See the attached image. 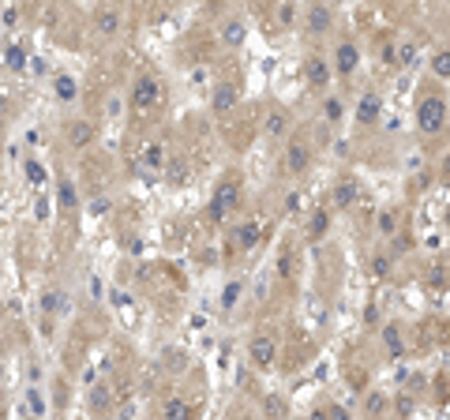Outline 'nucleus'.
Here are the masks:
<instances>
[{
  "label": "nucleus",
  "instance_id": "f257e3e1",
  "mask_svg": "<svg viewBox=\"0 0 450 420\" xmlns=\"http://www.w3.org/2000/svg\"><path fill=\"white\" fill-rule=\"evenodd\" d=\"M443 124H446V98L432 94V98H424L417 105V128L424 131V136H435Z\"/></svg>",
  "mask_w": 450,
  "mask_h": 420
},
{
  "label": "nucleus",
  "instance_id": "f03ea898",
  "mask_svg": "<svg viewBox=\"0 0 450 420\" xmlns=\"http://www.w3.org/2000/svg\"><path fill=\"white\" fill-rule=\"evenodd\" d=\"M304 23H308L312 34H330L334 31V11H330V4H323V0H312L308 11H304Z\"/></svg>",
  "mask_w": 450,
  "mask_h": 420
},
{
  "label": "nucleus",
  "instance_id": "7ed1b4c3",
  "mask_svg": "<svg viewBox=\"0 0 450 420\" xmlns=\"http://www.w3.org/2000/svg\"><path fill=\"white\" fill-rule=\"evenodd\" d=\"M248 353H251V360H256L259 368H274L278 341H274L270 334H256V338H251V346H248Z\"/></svg>",
  "mask_w": 450,
  "mask_h": 420
},
{
  "label": "nucleus",
  "instance_id": "20e7f679",
  "mask_svg": "<svg viewBox=\"0 0 450 420\" xmlns=\"http://www.w3.org/2000/svg\"><path fill=\"white\" fill-rule=\"evenodd\" d=\"M356 68H361V49H356L353 42H338L334 45V72L338 75H353Z\"/></svg>",
  "mask_w": 450,
  "mask_h": 420
},
{
  "label": "nucleus",
  "instance_id": "39448f33",
  "mask_svg": "<svg viewBox=\"0 0 450 420\" xmlns=\"http://www.w3.org/2000/svg\"><path fill=\"white\" fill-rule=\"evenodd\" d=\"M304 72H308V83H312V87H319V90L330 83V75H334V68L326 64V57H308Z\"/></svg>",
  "mask_w": 450,
  "mask_h": 420
},
{
  "label": "nucleus",
  "instance_id": "423d86ee",
  "mask_svg": "<svg viewBox=\"0 0 450 420\" xmlns=\"http://www.w3.org/2000/svg\"><path fill=\"white\" fill-rule=\"evenodd\" d=\"M379 113H383V101H379V94H372V90H368V94L361 98V105H356V124H375L379 121Z\"/></svg>",
  "mask_w": 450,
  "mask_h": 420
},
{
  "label": "nucleus",
  "instance_id": "0eeeda50",
  "mask_svg": "<svg viewBox=\"0 0 450 420\" xmlns=\"http://www.w3.org/2000/svg\"><path fill=\"white\" fill-rule=\"evenodd\" d=\"M356 203H361V184H356V180L349 177V180H341L338 188H334V206H341V210H353Z\"/></svg>",
  "mask_w": 450,
  "mask_h": 420
},
{
  "label": "nucleus",
  "instance_id": "6e6552de",
  "mask_svg": "<svg viewBox=\"0 0 450 420\" xmlns=\"http://www.w3.org/2000/svg\"><path fill=\"white\" fill-rule=\"evenodd\" d=\"M304 169H308V147H304V143H289L285 147V173L300 177Z\"/></svg>",
  "mask_w": 450,
  "mask_h": 420
},
{
  "label": "nucleus",
  "instance_id": "1a4fd4ad",
  "mask_svg": "<svg viewBox=\"0 0 450 420\" xmlns=\"http://www.w3.org/2000/svg\"><path fill=\"white\" fill-rule=\"evenodd\" d=\"M383 346H387V357H390V360H402V357H405V346H402L398 323H387V326H383Z\"/></svg>",
  "mask_w": 450,
  "mask_h": 420
},
{
  "label": "nucleus",
  "instance_id": "9d476101",
  "mask_svg": "<svg viewBox=\"0 0 450 420\" xmlns=\"http://www.w3.org/2000/svg\"><path fill=\"white\" fill-rule=\"evenodd\" d=\"M236 199H241L236 184H229V188H221V192H218V199H214V218H225V214H229V210L236 206Z\"/></svg>",
  "mask_w": 450,
  "mask_h": 420
},
{
  "label": "nucleus",
  "instance_id": "9b49d317",
  "mask_svg": "<svg viewBox=\"0 0 450 420\" xmlns=\"http://www.w3.org/2000/svg\"><path fill=\"white\" fill-rule=\"evenodd\" d=\"M323 121H326V124H341V121H346V101L330 94V98L323 101Z\"/></svg>",
  "mask_w": 450,
  "mask_h": 420
},
{
  "label": "nucleus",
  "instance_id": "f8f14e48",
  "mask_svg": "<svg viewBox=\"0 0 450 420\" xmlns=\"http://www.w3.org/2000/svg\"><path fill=\"white\" fill-rule=\"evenodd\" d=\"M285 128H289V113H285V109H274V113L267 116V136H270V139H282Z\"/></svg>",
  "mask_w": 450,
  "mask_h": 420
},
{
  "label": "nucleus",
  "instance_id": "ddd939ff",
  "mask_svg": "<svg viewBox=\"0 0 450 420\" xmlns=\"http://www.w3.org/2000/svg\"><path fill=\"white\" fill-rule=\"evenodd\" d=\"M241 293H244V282H229V285H225V293H221V308L233 311L236 300H241Z\"/></svg>",
  "mask_w": 450,
  "mask_h": 420
},
{
  "label": "nucleus",
  "instance_id": "4468645a",
  "mask_svg": "<svg viewBox=\"0 0 450 420\" xmlns=\"http://www.w3.org/2000/svg\"><path fill=\"white\" fill-rule=\"evenodd\" d=\"M432 72L439 75V79H450V52H446V49L432 57Z\"/></svg>",
  "mask_w": 450,
  "mask_h": 420
},
{
  "label": "nucleus",
  "instance_id": "2eb2a0df",
  "mask_svg": "<svg viewBox=\"0 0 450 420\" xmlns=\"http://www.w3.org/2000/svg\"><path fill=\"white\" fill-rule=\"evenodd\" d=\"M256 244H259V226L248 221V226H241V248H256Z\"/></svg>",
  "mask_w": 450,
  "mask_h": 420
},
{
  "label": "nucleus",
  "instance_id": "dca6fc26",
  "mask_svg": "<svg viewBox=\"0 0 450 420\" xmlns=\"http://www.w3.org/2000/svg\"><path fill=\"white\" fill-rule=\"evenodd\" d=\"M326 233V214L319 210V214H312V221H308V236L315 241V236H323Z\"/></svg>",
  "mask_w": 450,
  "mask_h": 420
},
{
  "label": "nucleus",
  "instance_id": "f3484780",
  "mask_svg": "<svg viewBox=\"0 0 450 420\" xmlns=\"http://www.w3.org/2000/svg\"><path fill=\"white\" fill-rule=\"evenodd\" d=\"M390 262H394L390 255H375V259H372V274H375V278H387V274H390Z\"/></svg>",
  "mask_w": 450,
  "mask_h": 420
},
{
  "label": "nucleus",
  "instance_id": "a211bd4d",
  "mask_svg": "<svg viewBox=\"0 0 450 420\" xmlns=\"http://www.w3.org/2000/svg\"><path fill=\"white\" fill-rule=\"evenodd\" d=\"M375 226H379V233H383V236H394V214H390V210H383Z\"/></svg>",
  "mask_w": 450,
  "mask_h": 420
},
{
  "label": "nucleus",
  "instance_id": "6ab92c4d",
  "mask_svg": "<svg viewBox=\"0 0 450 420\" xmlns=\"http://www.w3.org/2000/svg\"><path fill=\"white\" fill-rule=\"evenodd\" d=\"M233 101H236V90H218V98H214V109H229Z\"/></svg>",
  "mask_w": 450,
  "mask_h": 420
},
{
  "label": "nucleus",
  "instance_id": "aec40b11",
  "mask_svg": "<svg viewBox=\"0 0 450 420\" xmlns=\"http://www.w3.org/2000/svg\"><path fill=\"white\" fill-rule=\"evenodd\" d=\"M154 101V83H139V105H150Z\"/></svg>",
  "mask_w": 450,
  "mask_h": 420
},
{
  "label": "nucleus",
  "instance_id": "412c9836",
  "mask_svg": "<svg viewBox=\"0 0 450 420\" xmlns=\"http://www.w3.org/2000/svg\"><path fill=\"white\" fill-rule=\"evenodd\" d=\"M398 236V241H394V255H402V252H409V248H413V241H409L405 233H394Z\"/></svg>",
  "mask_w": 450,
  "mask_h": 420
},
{
  "label": "nucleus",
  "instance_id": "4be33fe9",
  "mask_svg": "<svg viewBox=\"0 0 450 420\" xmlns=\"http://www.w3.org/2000/svg\"><path fill=\"white\" fill-rule=\"evenodd\" d=\"M229 42H233V45L244 42V26H241V23H229Z\"/></svg>",
  "mask_w": 450,
  "mask_h": 420
},
{
  "label": "nucleus",
  "instance_id": "5701e85b",
  "mask_svg": "<svg viewBox=\"0 0 450 420\" xmlns=\"http://www.w3.org/2000/svg\"><path fill=\"white\" fill-rule=\"evenodd\" d=\"M278 413H285V402L282 398H267V416H278Z\"/></svg>",
  "mask_w": 450,
  "mask_h": 420
},
{
  "label": "nucleus",
  "instance_id": "b1692460",
  "mask_svg": "<svg viewBox=\"0 0 450 420\" xmlns=\"http://www.w3.org/2000/svg\"><path fill=\"white\" fill-rule=\"evenodd\" d=\"M402 64H413L417 60V45H402V57H398Z\"/></svg>",
  "mask_w": 450,
  "mask_h": 420
},
{
  "label": "nucleus",
  "instance_id": "393cba45",
  "mask_svg": "<svg viewBox=\"0 0 450 420\" xmlns=\"http://www.w3.org/2000/svg\"><path fill=\"white\" fill-rule=\"evenodd\" d=\"M165 413H173V416H184V413H188V405H184V402H169V405H165Z\"/></svg>",
  "mask_w": 450,
  "mask_h": 420
},
{
  "label": "nucleus",
  "instance_id": "a878e982",
  "mask_svg": "<svg viewBox=\"0 0 450 420\" xmlns=\"http://www.w3.org/2000/svg\"><path fill=\"white\" fill-rule=\"evenodd\" d=\"M394 60H398V57H394V45H387V49H383V64H394Z\"/></svg>",
  "mask_w": 450,
  "mask_h": 420
}]
</instances>
